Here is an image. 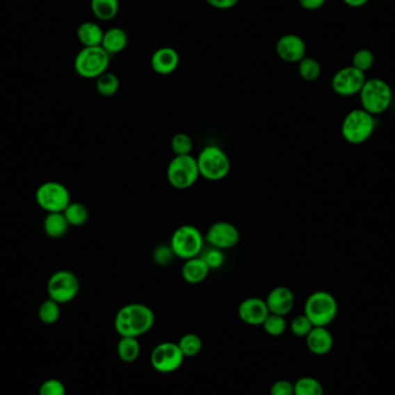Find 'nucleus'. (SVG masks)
Listing matches in <instances>:
<instances>
[{
	"label": "nucleus",
	"mask_w": 395,
	"mask_h": 395,
	"mask_svg": "<svg viewBox=\"0 0 395 395\" xmlns=\"http://www.w3.org/2000/svg\"><path fill=\"white\" fill-rule=\"evenodd\" d=\"M155 324V314L145 304L131 303L120 307L115 317V330L120 337H143Z\"/></svg>",
	"instance_id": "obj_1"
},
{
	"label": "nucleus",
	"mask_w": 395,
	"mask_h": 395,
	"mask_svg": "<svg viewBox=\"0 0 395 395\" xmlns=\"http://www.w3.org/2000/svg\"><path fill=\"white\" fill-rule=\"evenodd\" d=\"M393 92L391 86L379 78L365 80L360 92L362 109L373 116L385 113L392 104Z\"/></svg>",
	"instance_id": "obj_2"
},
{
	"label": "nucleus",
	"mask_w": 395,
	"mask_h": 395,
	"mask_svg": "<svg viewBox=\"0 0 395 395\" xmlns=\"http://www.w3.org/2000/svg\"><path fill=\"white\" fill-rule=\"evenodd\" d=\"M200 177L211 182L225 179L230 172L232 163L225 150L215 145H209L200 150L197 157Z\"/></svg>",
	"instance_id": "obj_3"
},
{
	"label": "nucleus",
	"mask_w": 395,
	"mask_h": 395,
	"mask_svg": "<svg viewBox=\"0 0 395 395\" xmlns=\"http://www.w3.org/2000/svg\"><path fill=\"white\" fill-rule=\"evenodd\" d=\"M375 116L364 109L349 111L341 124V134L350 145H362L371 138L375 131Z\"/></svg>",
	"instance_id": "obj_4"
},
{
	"label": "nucleus",
	"mask_w": 395,
	"mask_h": 395,
	"mask_svg": "<svg viewBox=\"0 0 395 395\" xmlns=\"http://www.w3.org/2000/svg\"><path fill=\"white\" fill-rule=\"evenodd\" d=\"M304 314L314 326L328 328L337 314V302L332 293L318 290L307 297L304 304Z\"/></svg>",
	"instance_id": "obj_5"
},
{
	"label": "nucleus",
	"mask_w": 395,
	"mask_h": 395,
	"mask_svg": "<svg viewBox=\"0 0 395 395\" xmlns=\"http://www.w3.org/2000/svg\"><path fill=\"white\" fill-rule=\"evenodd\" d=\"M170 245L176 258L188 260L200 256L204 248V236L191 225L178 227L171 236Z\"/></svg>",
	"instance_id": "obj_6"
},
{
	"label": "nucleus",
	"mask_w": 395,
	"mask_h": 395,
	"mask_svg": "<svg viewBox=\"0 0 395 395\" xmlns=\"http://www.w3.org/2000/svg\"><path fill=\"white\" fill-rule=\"evenodd\" d=\"M111 56L102 47L82 48L75 56L74 70L83 79H97L106 73Z\"/></svg>",
	"instance_id": "obj_7"
},
{
	"label": "nucleus",
	"mask_w": 395,
	"mask_h": 395,
	"mask_svg": "<svg viewBox=\"0 0 395 395\" xmlns=\"http://www.w3.org/2000/svg\"><path fill=\"white\" fill-rule=\"evenodd\" d=\"M200 177L197 159L192 155L175 156L168 164L167 179L169 184L177 190H188Z\"/></svg>",
	"instance_id": "obj_8"
},
{
	"label": "nucleus",
	"mask_w": 395,
	"mask_h": 395,
	"mask_svg": "<svg viewBox=\"0 0 395 395\" xmlns=\"http://www.w3.org/2000/svg\"><path fill=\"white\" fill-rule=\"evenodd\" d=\"M35 199L38 206L47 213H63L71 202V195L62 183L45 182L38 186Z\"/></svg>",
	"instance_id": "obj_9"
},
{
	"label": "nucleus",
	"mask_w": 395,
	"mask_h": 395,
	"mask_svg": "<svg viewBox=\"0 0 395 395\" xmlns=\"http://www.w3.org/2000/svg\"><path fill=\"white\" fill-rule=\"evenodd\" d=\"M80 281L78 276L71 271H57L49 279V298L58 304L70 303L78 296Z\"/></svg>",
	"instance_id": "obj_10"
},
{
	"label": "nucleus",
	"mask_w": 395,
	"mask_h": 395,
	"mask_svg": "<svg viewBox=\"0 0 395 395\" xmlns=\"http://www.w3.org/2000/svg\"><path fill=\"white\" fill-rule=\"evenodd\" d=\"M184 358L177 344L162 342L152 351L150 364L160 373H172L181 368Z\"/></svg>",
	"instance_id": "obj_11"
},
{
	"label": "nucleus",
	"mask_w": 395,
	"mask_h": 395,
	"mask_svg": "<svg viewBox=\"0 0 395 395\" xmlns=\"http://www.w3.org/2000/svg\"><path fill=\"white\" fill-rule=\"evenodd\" d=\"M365 73L354 66L341 68L332 78V89L335 94L344 97H349L360 94L364 85Z\"/></svg>",
	"instance_id": "obj_12"
},
{
	"label": "nucleus",
	"mask_w": 395,
	"mask_h": 395,
	"mask_svg": "<svg viewBox=\"0 0 395 395\" xmlns=\"http://www.w3.org/2000/svg\"><path fill=\"white\" fill-rule=\"evenodd\" d=\"M239 239L241 235L237 227L227 221L214 222L209 225L204 235V242L208 243V245L222 251L235 248L239 244Z\"/></svg>",
	"instance_id": "obj_13"
},
{
	"label": "nucleus",
	"mask_w": 395,
	"mask_h": 395,
	"mask_svg": "<svg viewBox=\"0 0 395 395\" xmlns=\"http://www.w3.org/2000/svg\"><path fill=\"white\" fill-rule=\"evenodd\" d=\"M276 55L286 63H300L307 55V45L296 34H286L276 42Z\"/></svg>",
	"instance_id": "obj_14"
},
{
	"label": "nucleus",
	"mask_w": 395,
	"mask_h": 395,
	"mask_svg": "<svg viewBox=\"0 0 395 395\" xmlns=\"http://www.w3.org/2000/svg\"><path fill=\"white\" fill-rule=\"evenodd\" d=\"M269 312L265 300L259 297H250L243 300L239 307V317L244 324L250 326H263Z\"/></svg>",
	"instance_id": "obj_15"
},
{
	"label": "nucleus",
	"mask_w": 395,
	"mask_h": 395,
	"mask_svg": "<svg viewBox=\"0 0 395 395\" xmlns=\"http://www.w3.org/2000/svg\"><path fill=\"white\" fill-rule=\"evenodd\" d=\"M265 302L271 314L286 317L293 309L295 296L288 287L279 286L269 291Z\"/></svg>",
	"instance_id": "obj_16"
},
{
	"label": "nucleus",
	"mask_w": 395,
	"mask_h": 395,
	"mask_svg": "<svg viewBox=\"0 0 395 395\" xmlns=\"http://www.w3.org/2000/svg\"><path fill=\"white\" fill-rule=\"evenodd\" d=\"M181 57L177 50L171 47H162L154 52L150 58V66L157 74L169 75L179 66Z\"/></svg>",
	"instance_id": "obj_17"
},
{
	"label": "nucleus",
	"mask_w": 395,
	"mask_h": 395,
	"mask_svg": "<svg viewBox=\"0 0 395 395\" xmlns=\"http://www.w3.org/2000/svg\"><path fill=\"white\" fill-rule=\"evenodd\" d=\"M305 339H307V349L312 354L318 355V356L328 354L333 348V335L328 328L314 326Z\"/></svg>",
	"instance_id": "obj_18"
},
{
	"label": "nucleus",
	"mask_w": 395,
	"mask_h": 395,
	"mask_svg": "<svg viewBox=\"0 0 395 395\" xmlns=\"http://www.w3.org/2000/svg\"><path fill=\"white\" fill-rule=\"evenodd\" d=\"M209 272L211 269L208 268V266L201 259L200 256L195 257L191 259L185 260L182 267V277L186 283L199 284L207 279Z\"/></svg>",
	"instance_id": "obj_19"
},
{
	"label": "nucleus",
	"mask_w": 395,
	"mask_h": 395,
	"mask_svg": "<svg viewBox=\"0 0 395 395\" xmlns=\"http://www.w3.org/2000/svg\"><path fill=\"white\" fill-rule=\"evenodd\" d=\"M127 45H129V36L127 31L120 27H113L104 31L101 47L110 56H113L124 51Z\"/></svg>",
	"instance_id": "obj_20"
},
{
	"label": "nucleus",
	"mask_w": 395,
	"mask_h": 395,
	"mask_svg": "<svg viewBox=\"0 0 395 395\" xmlns=\"http://www.w3.org/2000/svg\"><path fill=\"white\" fill-rule=\"evenodd\" d=\"M103 35L104 31L99 24L92 21H85L79 24L76 29V38L78 41L83 45V48H92V47H101L102 45Z\"/></svg>",
	"instance_id": "obj_21"
},
{
	"label": "nucleus",
	"mask_w": 395,
	"mask_h": 395,
	"mask_svg": "<svg viewBox=\"0 0 395 395\" xmlns=\"http://www.w3.org/2000/svg\"><path fill=\"white\" fill-rule=\"evenodd\" d=\"M68 228L70 225L63 213H48L43 221V230L50 239H62L67 234Z\"/></svg>",
	"instance_id": "obj_22"
},
{
	"label": "nucleus",
	"mask_w": 395,
	"mask_h": 395,
	"mask_svg": "<svg viewBox=\"0 0 395 395\" xmlns=\"http://www.w3.org/2000/svg\"><path fill=\"white\" fill-rule=\"evenodd\" d=\"M94 15L101 21H111L120 12V0H90Z\"/></svg>",
	"instance_id": "obj_23"
},
{
	"label": "nucleus",
	"mask_w": 395,
	"mask_h": 395,
	"mask_svg": "<svg viewBox=\"0 0 395 395\" xmlns=\"http://www.w3.org/2000/svg\"><path fill=\"white\" fill-rule=\"evenodd\" d=\"M140 348L139 341L136 337H120L118 346H117V354L120 361L125 363H133L139 357Z\"/></svg>",
	"instance_id": "obj_24"
},
{
	"label": "nucleus",
	"mask_w": 395,
	"mask_h": 395,
	"mask_svg": "<svg viewBox=\"0 0 395 395\" xmlns=\"http://www.w3.org/2000/svg\"><path fill=\"white\" fill-rule=\"evenodd\" d=\"M120 89V79L116 74L106 71L96 79V90L103 97H111Z\"/></svg>",
	"instance_id": "obj_25"
},
{
	"label": "nucleus",
	"mask_w": 395,
	"mask_h": 395,
	"mask_svg": "<svg viewBox=\"0 0 395 395\" xmlns=\"http://www.w3.org/2000/svg\"><path fill=\"white\" fill-rule=\"evenodd\" d=\"M63 214L67 220L70 227H81L88 221L89 211L85 204L80 202H70Z\"/></svg>",
	"instance_id": "obj_26"
},
{
	"label": "nucleus",
	"mask_w": 395,
	"mask_h": 395,
	"mask_svg": "<svg viewBox=\"0 0 395 395\" xmlns=\"http://www.w3.org/2000/svg\"><path fill=\"white\" fill-rule=\"evenodd\" d=\"M293 395H324V387L314 377H300L293 384Z\"/></svg>",
	"instance_id": "obj_27"
},
{
	"label": "nucleus",
	"mask_w": 395,
	"mask_h": 395,
	"mask_svg": "<svg viewBox=\"0 0 395 395\" xmlns=\"http://www.w3.org/2000/svg\"><path fill=\"white\" fill-rule=\"evenodd\" d=\"M177 344L184 357H195L202 349V341L195 333L185 334L179 339Z\"/></svg>",
	"instance_id": "obj_28"
},
{
	"label": "nucleus",
	"mask_w": 395,
	"mask_h": 395,
	"mask_svg": "<svg viewBox=\"0 0 395 395\" xmlns=\"http://www.w3.org/2000/svg\"><path fill=\"white\" fill-rule=\"evenodd\" d=\"M61 304L49 298L41 304L38 309V318L45 325H54L58 321L61 317Z\"/></svg>",
	"instance_id": "obj_29"
},
{
	"label": "nucleus",
	"mask_w": 395,
	"mask_h": 395,
	"mask_svg": "<svg viewBox=\"0 0 395 395\" xmlns=\"http://www.w3.org/2000/svg\"><path fill=\"white\" fill-rule=\"evenodd\" d=\"M298 73L300 78L305 81H314L317 80L321 74V66L318 61L310 58V57H304L300 63H298Z\"/></svg>",
	"instance_id": "obj_30"
},
{
	"label": "nucleus",
	"mask_w": 395,
	"mask_h": 395,
	"mask_svg": "<svg viewBox=\"0 0 395 395\" xmlns=\"http://www.w3.org/2000/svg\"><path fill=\"white\" fill-rule=\"evenodd\" d=\"M171 150L174 152L175 156H182V155H191L193 150V143L191 136L186 133H176L170 143Z\"/></svg>",
	"instance_id": "obj_31"
},
{
	"label": "nucleus",
	"mask_w": 395,
	"mask_h": 395,
	"mask_svg": "<svg viewBox=\"0 0 395 395\" xmlns=\"http://www.w3.org/2000/svg\"><path fill=\"white\" fill-rule=\"evenodd\" d=\"M263 328L266 333L271 337H280L286 332L287 321L283 316L269 314L268 317L264 321Z\"/></svg>",
	"instance_id": "obj_32"
},
{
	"label": "nucleus",
	"mask_w": 395,
	"mask_h": 395,
	"mask_svg": "<svg viewBox=\"0 0 395 395\" xmlns=\"http://www.w3.org/2000/svg\"><path fill=\"white\" fill-rule=\"evenodd\" d=\"M201 259L204 260L208 268L218 269L221 268L223 264H225V257L223 251L213 246L208 245L207 249L202 250L200 253Z\"/></svg>",
	"instance_id": "obj_33"
},
{
	"label": "nucleus",
	"mask_w": 395,
	"mask_h": 395,
	"mask_svg": "<svg viewBox=\"0 0 395 395\" xmlns=\"http://www.w3.org/2000/svg\"><path fill=\"white\" fill-rule=\"evenodd\" d=\"M373 64H375V56L372 54L371 50L360 49L355 52L354 57H353V65L351 66H354L355 68H357L360 71L365 73L373 66Z\"/></svg>",
	"instance_id": "obj_34"
},
{
	"label": "nucleus",
	"mask_w": 395,
	"mask_h": 395,
	"mask_svg": "<svg viewBox=\"0 0 395 395\" xmlns=\"http://www.w3.org/2000/svg\"><path fill=\"white\" fill-rule=\"evenodd\" d=\"M314 328L312 323L304 314L293 318L291 324H290V330L293 332V335L300 337H307V334L310 333L311 330Z\"/></svg>",
	"instance_id": "obj_35"
},
{
	"label": "nucleus",
	"mask_w": 395,
	"mask_h": 395,
	"mask_svg": "<svg viewBox=\"0 0 395 395\" xmlns=\"http://www.w3.org/2000/svg\"><path fill=\"white\" fill-rule=\"evenodd\" d=\"M38 395H66V387L58 379H48L42 384Z\"/></svg>",
	"instance_id": "obj_36"
},
{
	"label": "nucleus",
	"mask_w": 395,
	"mask_h": 395,
	"mask_svg": "<svg viewBox=\"0 0 395 395\" xmlns=\"http://www.w3.org/2000/svg\"><path fill=\"white\" fill-rule=\"evenodd\" d=\"M175 258H176V257H175L170 245L162 244V245L157 246L155 251H154L153 259L155 264H157L159 266L169 265V264L172 263V260H174Z\"/></svg>",
	"instance_id": "obj_37"
},
{
	"label": "nucleus",
	"mask_w": 395,
	"mask_h": 395,
	"mask_svg": "<svg viewBox=\"0 0 395 395\" xmlns=\"http://www.w3.org/2000/svg\"><path fill=\"white\" fill-rule=\"evenodd\" d=\"M269 395H293V384L286 379H281L273 384Z\"/></svg>",
	"instance_id": "obj_38"
},
{
	"label": "nucleus",
	"mask_w": 395,
	"mask_h": 395,
	"mask_svg": "<svg viewBox=\"0 0 395 395\" xmlns=\"http://www.w3.org/2000/svg\"><path fill=\"white\" fill-rule=\"evenodd\" d=\"M239 0H206L209 6L216 10H230L239 3Z\"/></svg>",
	"instance_id": "obj_39"
},
{
	"label": "nucleus",
	"mask_w": 395,
	"mask_h": 395,
	"mask_svg": "<svg viewBox=\"0 0 395 395\" xmlns=\"http://www.w3.org/2000/svg\"><path fill=\"white\" fill-rule=\"evenodd\" d=\"M298 3L305 10H317L324 6L326 0H298Z\"/></svg>",
	"instance_id": "obj_40"
},
{
	"label": "nucleus",
	"mask_w": 395,
	"mask_h": 395,
	"mask_svg": "<svg viewBox=\"0 0 395 395\" xmlns=\"http://www.w3.org/2000/svg\"><path fill=\"white\" fill-rule=\"evenodd\" d=\"M346 5L349 7H354V8H358V7L364 6L366 3L370 1V0H342Z\"/></svg>",
	"instance_id": "obj_41"
}]
</instances>
